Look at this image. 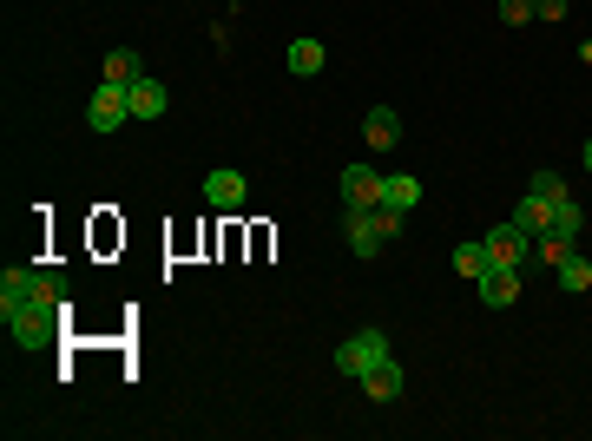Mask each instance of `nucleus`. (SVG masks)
<instances>
[{"instance_id":"1","label":"nucleus","mask_w":592,"mask_h":441,"mask_svg":"<svg viewBox=\"0 0 592 441\" xmlns=\"http://www.w3.org/2000/svg\"><path fill=\"white\" fill-rule=\"evenodd\" d=\"M66 303H73V297H40V303H27V310H14V316H7L14 343L20 349H53V343H60V323H66Z\"/></svg>"},{"instance_id":"2","label":"nucleus","mask_w":592,"mask_h":441,"mask_svg":"<svg viewBox=\"0 0 592 441\" xmlns=\"http://www.w3.org/2000/svg\"><path fill=\"white\" fill-rule=\"evenodd\" d=\"M382 356H389V336H382V330H356V336H343V349H336V369L362 382V369L382 363Z\"/></svg>"},{"instance_id":"3","label":"nucleus","mask_w":592,"mask_h":441,"mask_svg":"<svg viewBox=\"0 0 592 441\" xmlns=\"http://www.w3.org/2000/svg\"><path fill=\"white\" fill-rule=\"evenodd\" d=\"M125 119H132V99H125V86H106V79H99V93L86 99V126H93V132H119Z\"/></svg>"},{"instance_id":"4","label":"nucleus","mask_w":592,"mask_h":441,"mask_svg":"<svg viewBox=\"0 0 592 441\" xmlns=\"http://www.w3.org/2000/svg\"><path fill=\"white\" fill-rule=\"evenodd\" d=\"M487 264H507V270L533 264V237L520 231V224H494V231H487Z\"/></svg>"},{"instance_id":"5","label":"nucleus","mask_w":592,"mask_h":441,"mask_svg":"<svg viewBox=\"0 0 592 441\" xmlns=\"http://www.w3.org/2000/svg\"><path fill=\"white\" fill-rule=\"evenodd\" d=\"M343 205L349 211H375L382 205V172H375V165H349L343 172Z\"/></svg>"},{"instance_id":"6","label":"nucleus","mask_w":592,"mask_h":441,"mask_svg":"<svg viewBox=\"0 0 592 441\" xmlns=\"http://www.w3.org/2000/svg\"><path fill=\"white\" fill-rule=\"evenodd\" d=\"M481 303H487V310H507V303H520V270L487 264V270H481Z\"/></svg>"},{"instance_id":"7","label":"nucleus","mask_w":592,"mask_h":441,"mask_svg":"<svg viewBox=\"0 0 592 441\" xmlns=\"http://www.w3.org/2000/svg\"><path fill=\"white\" fill-rule=\"evenodd\" d=\"M244 198H250L244 172H211V178H204V205H211V211H237Z\"/></svg>"},{"instance_id":"8","label":"nucleus","mask_w":592,"mask_h":441,"mask_svg":"<svg viewBox=\"0 0 592 441\" xmlns=\"http://www.w3.org/2000/svg\"><path fill=\"white\" fill-rule=\"evenodd\" d=\"M362 139H369L375 152L402 145V112H395V106H369V119H362Z\"/></svg>"},{"instance_id":"9","label":"nucleus","mask_w":592,"mask_h":441,"mask_svg":"<svg viewBox=\"0 0 592 441\" xmlns=\"http://www.w3.org/2000/svg\"><path fill=\"white\" fill-rule=\"evenodd\" d=\"M343 237H349V251H356V257H375L382 244H389V237L375 231V211H349V218H343Z\"/></svg>"},{"instance_id":"10","label":"nucleus","mask_w":592,"mask_h":441,"mask_svg":"<svg viewBox=\"0 0 592 441\" xmlns=\"http://www.w3.org/2000/svg\"><path fill=\"white\" fill-rule=\"evenodd\" d=\"M362 389H369L375 402H395V395H402V369H395V356H382V363L362 369Z\"/></svg>"},{"instance_id":"11","label":"nucleus","mask_w":592,"mask_h":441,"mask_svg":"<svg viewBox=\"0 0 592 441\" xmlns=\"http://www.w3.org/2000/svg\"><path fill=\"white\" fill-rule=\"evenodd\" d=\"M382 205H389V211H415V205H421V178L382 172Z\"/></svg>"},{"instance_id":"12","label":"nucleus","mask_w":592,"mask_h":441,"mask_svg":"<svg viewBox=\"0 0 592 441\" xmlns=\"http://www.w3.org/2000/svg\"><path fill=\"white\" fill-rule=\"evenodd\" d=\"M125 99H132V119H158V112H165V86H158L152 73L132 79V86H125Z\"/></svg>"},{"instance_id":"13","label":"nucleus","mask_w":592,"mask_h":441,"mask_svg":"<svg viewBox=\"0 0 592 441\" xmlns=\"http://www.w3.org/2000/svg\"><path fill=\"white\" fill-rule=\"evenodd\" d=\"M507 224H520V231H527V237H540V231H553V205H546V198H533V191H527V198H520V205H514V218H507Z\"/></svg>"},{"instance_id":"14","label":"nucleus","mask_w":592,"mask_h":441,"mask_svg":"<svg viewBox=\"0 0 592 441\" xmlns=\"http://www.w3.org/2000/svg\"><path fill=\"white\" fill-rule=\"evenodd\" d=\"M290 73L296 79H316V73H323V40H310V33L290 40Z\"/></svg>"},{"instance_id":"15","label":"nucleus","mask_w":592,"mask_h":441,"mask_svg":"<svg viewBox=\"0 0 592 441\" xmlns=\"http://www.w3.org/2000/svg\"><path fill=\"white\" fill-rule=\"evenodd\" d=\"M560 290H566V297H586V290H592V257L566 251V264H560Z\"/></svg>"},{"instance_id":"16","label":"nucleus","mask_w":592,"mask_h":441,"mask_svg":"<svg viewBox=\"0 0 592 441\" xmlns=\"http://www.w3.org/2000/svg\"><path fill=\"white\" fill-rule=\"evenodd\" d=\"M132 79H145V66H139V53H132V47H119V53H106V86H132Z\"/></svg>"},{"instance_id":"17","label":"nucleus","mask_w":592,"mask_h":441,"mask_svg":"<svg viewBox=\"0 0 592 441\" xmlns=\"http://www.w3.org/2000/svg\"><path fill=\"white\" fill-rule=\"evenodd\" d=\"M566 251H579V244H573V237H560V231H540V237H533V257H540V264H553V270L566 264Z\"/></svg>"},{"instance_id":"18","label":"nucleus","mask_w":592,"mask_h":441,"mask_svg":"<svg viewBox=\"0 0 592 441\" xmlns=\"http://www.w3.org/2000/svg\"><path fill=\"white\" fill-rule=\"evenodd\" d=\"M454 270L481 284V270H487V244H454Z\"/></svg>"},{"instance_id":"19","label":"nucleus","mask_w":592,"mask_h":441,"mask_svg":"<svg viewBox=\"0 0 592 441\" xmlns=\"http://www.w3.org/2000/svg\"><path fill=\"white\" fill-rule=\"evenodd\" d=\"M553 231H560V237H573V244H579V231H586V211H579L573 198H566V205H553Z\"/></svg>"},{"instance_id":"20","label":"nucleus","mask_w":592,"mask_h":441,"mask_svg":"<svg viewBox=\"0 0 592 441\" xmlns=\"http://www.w3.org/2000/svg\"><path fill=\"white\" fill-rule=\"evenodd\" d=\"M527 191H533V198H546V205H566V178L560 172H533Z\"/></svg>"},{"instance_id":"21","label":"nucleus","mask_w":592,"mask_h":441,"mask_svg":"<svg viewBox=\"0 0 592 441\" xmlns=\"http://www.w3.org/2000/svg\"><path fill=\"white\" fill-rule=\"evenodd\" d=\"M500 20H507V27H527V20H533V0H500Z\"/></svg>"},{"instance_id":"22","label":"nucleus","mask_w":592,"mask_h":441,"mask_svg":"<svg viewBox=\"0 0 592 441\" xmlns=\"http://www.w3.org/2000/svg\"><path fill=\"white\" fill-rule=\"evenodd\" d=\"M375 231H382V237H395V231H402V211H389V205H375Z\"/></svg>"},{"instance_id":"23","label":"nucleus","mask_w":592,"mask_h":441,"mask_svg":"<svg viewBox=\"0 0 592 441\" xmlns=\"http://www.w3.org/2000/svg\"><path fill=\"white\" fill-rule=\"evenodd\" d=\"M533 14H540V20H560V14H566V0H533Z\"/></svg>"},{"instance_id":"24","label":"nucleus","mask_w":592,"mask_h":441,"mask_svg":"<svg viewBox=\"0 0 592 441\" xmlns=\"http://www.w3.org/2000/svg\"><path fill=\"white\" fill-rule=\"evenodd\" d=\"M579 158H586V172H592V139H586V152H579Z\"/></svg>"}]
</instances>
